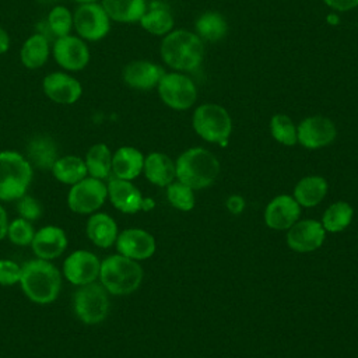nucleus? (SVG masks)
I'll return each mask as SVG.
<instances>
[{
	"instance_id": "e433bc0d",
	"label": "nucleus",
	"mask_w": 358,
	"mask_h": 358,
	"mask_svg": "<svg viewBox=\"0 0 358 358\" xmlns=\"http://www.w3.org/2000/svg\"><path fill=\"white\" fill-rule=\"evenodd\" d=\"M17 211L21 218L35 221L42 215V206L35 197L24 194L17 200Z\"/></svg>"
},
{
	"instance_id": "aec40b11",
	"label": "nucleus",
	"mask_w": 358,
	"mask_h": 358,
	"mask_svg": "<svg viewBox=\"0 0 358 358\" xmlns=\"http://www.w3.org/2000/svg\"><path fill=\"white\" fill-rule=\"evenodd\" d=\"M108 197L112 204L122 213L133 214L143 210V196L140 190L130 183V180L113 178L109 180L108 186Z\"/></svg>"
},
{
	"instance_id": "39448f33",
	"label": "nucleus",
	"mask_w": 358,
	"mask_h": 358,
	"mask_svg": "<svg viewBox=\"0 0 358 358\" xmlns=\"http://www.w3.org/2000/svg\"><path fill=\"white\" fill-rule=\"evenodd\" d=\"M31 180L32 165L22 154L0 151V200H18L27 193Z\"/></svg>"
},
{
	"instance_id": "dca6fc26",
	"label": "nucleus",
	"mask_w": 358,
	"mask_h": 358,
	"mask_svg": "<svg viewBox=\"0 0 358 358\" xmlns=\"http://www.w3.org/2000/svg\"><path fill=\"white\" fill-rule=\"evenodd\" d=\"M164 74V69L157 63L148 60H133L123 67L122 78L124 84L133 90L150 91L157 88Z\"/></svg>"
},
{
	"instance_id": "a19ab883",
	"label": "nucleus",
	"mask_w": 358,
	"mask_h": 358,
	"mask_svg": "<svg viewBox=\"0 0 358 358\" xmlns=\"http://www.w3.org/2000/svg\"><path fill=\"white\" fill-rule=\"evenodd\" d=\"M7 228H8V220L6 210L0 206V241L7 236Z\"/></svg>"
},
{
	"instance_id": "79ce46f5",
	"label": "nucleus",
	"mask_w": 358,
	"mask_h": 358,
	"mask_svg": "<svg viewBox=\"0 0 358 358\" xmlns=\"http://www.w3.org/2000/svg\"><path fill=\"white\" fill-rule=\"evenodd\" d=\"M228 208L232 211V213H239L242 211L243 208V200L238 196H232L229 200H228Z\"/></svg>"
},
{
	"instance_id": "20e7f679",
	"label": "nucleus",
	"mask_w": 358,
	"mask_h": 358,
	"mask_svg": "<svg viewBox=\"0 0 358 358\" xmlns=\"http://www.w3.org/2000/svg\"><path fill=\"white\" fill-rule=\"evenodd\" d=\"M99 280L103 288L112 295H129L143 281V268L137 260L123 255H112L101 262Z\"/></svg>"
},
{
	"instance_id": "4be33fe9",
	"label": "nucleus",
	"mask_w": 358,
	"mask_h": 358,
	"mask_svg": "<svg viewBox=\"0 0 358 358\" xmlns=\"http://www.w3.org/2000/svg\"><path fill=\"white\" fill-rule=\"evenodd\" d=\"M138 22L144 31L157 36H165L173 29L172 13L162 1L158 0L151 1L147 6L145 13Z\"/></svg>"
},
{
	"instance_id": "f257e3e1",
	"label": "nucleus",
	"mask_w": 358,
	"mask_h": 358,
	"mask_svg": "<svg viewBox=\"0 0 358 358\" xmlns=\"http://www.w3.org/2000/svg\"><path fill=\"white\" fill-rule=\"evenodd\" d=\"M20 285L25 296L39 305L53 302L60 292V273L50 260L32 259L21 266Z\"/></svg>"
},
{
	"instance_id": "393cba45",
	"label": "nucleus",
	"mask_w": 358,
	"mask_h": 358,
	"mask_svg": "<svg viewBox=\"0 0 358 358\" xmlns=\"http://www.w3.org/2000/svg\"><path fill=\"white\" fill-rule=\"evenodd\" d=\"M143 171L145 178L157 186H168L176 178L173 161L162 152H151L144 158Z\"/></svg>"
},
{
	"instance_id": "f8f14e48",
	"label": "nucleus",
	"mask_w": 358,
	"mask_h": 358,
	"mask_svg": "<svg viewBox=\"0 0 358 358\" xmlns=\"http://www.w3.org/2000/svg\"><path fill=\"white\" fill-rule=\"evenodd\" d=\"M336 136V124L324 116H308L296 126L298 143L309 150H316L331 144Z\"/></svg>"
},
{
	"instance_id": "9b49d317",
	"label": "nucleus",
	"mask_w": 358,
	"mask_h": 358,
	"mask_svg": "<svg viewBox=\"0 0 358 358\" xmlns=\"http://www.w3.org/2000/svg\"><path fill=\"white\" fill-rule=\"evenodd\" d=\"M52 55L56 63L67 71H80L87 67L91 59L90 48L78 35H66L55 39Z\"/></svg>"
},
{
	"instance_id": "a878e982",
	"label": "nucleus",
	"mask_w": 358,
	"mask_h": 358,
	"mask_svg": "<svg viewBox=\"0 0 358 358\" xmlns=\"http://www.w3.org/2000/svg\"><path fill=\"white\" fill-rule=\"evenodd\" d=\"M27 155L31 165L39 169H50L53 168L57 155V145L49 136L39 134L29 140L27 145Z\"/></svg>"
},
{
	"instance_id": "2eb2a0df",
	"label": "nucleus",
	"mask_w": 358,
	"mask_h": 358,
	"mask_svg": "<svg viewBox=\"0 0 358 358\" xmlns=\"http://www.w3.org/2000/svg\"><path fill=\"white\" fill-rule=\"evenodd\" d=\"M326 229L316 220L296 221L287 234L288 246L299 253L313 252L319 249L324 241Z\"/></svg>"
},
{
	"instance_id": "4468645a",
	"label": "nucleus",
	"mask_w": 358,
	"mask_h": 358,
	"mask_svg": "<svg viewBox=\"0 0 358 358\" xmlns=\"http://www.w3.org/2000/svg\"><path fill=\"white\" fill-rule=\"evenodd\" d=\"M42 90L50 101L60 105H73L83 95L81 83L64 71H53L45 76Z\"/></svg>"
},
{
	"instance_id": "473e14b6",
	"label": "nucleus",
	"mask_w": 358,
	"mask_h": 358,
	"mask_svg": "<svg viewBox=\"0 0 358 358\" xmlns=\"http://www.w3.org/2000/svg\"><path fill=\"white\" fill-rule=\"evenodd\" d=\"M270 133L275 141L282 145H295L298 143L296 126L292 119L284 113H277L270 119Z\"/></svg>"
},
{
	"instance_id": "0eeeda50",
	"label": "nucleus",
	"mask_w": 358,
	"mask_h": 358,
	"mask_svg": "<svg viewBox=\"0 0 358 358\" xmlns=\"http://www.w3.org/2000/svg\"><path fill=\"white\" fill-rule=\"evenodd\" d=\"M73 308L76 316L85 324H96L105 320L109 312L108 291L101 282L80 285L74 292Z\"/></svg>"
},
{
	"instance_id": "72a5a7b5",
	"label": "nucleus",
	"mask_w": 358,
	"mask_h": 358,
	"mask_svg": "<svg viewBox=\"0 0 358 358\" xmlns=\"http://www.w3.org/2000/svg\"><path fill=\"white\" fill-rule=\"evenodd\" d=\"M46 27L55 39L66 36L73 29V13L64 6H55L48 17H46Z\"/></svg>"
},
{
	"instance_id": "5701e85b",
	"label": "nucleus",
	"mask_w": 358,
	"mask_h": 358,
	"mask_svg": "<svg viewBox=\"0 0 358 358\" xmlns=\"http://www.w3.org/2000/svg\"><path fill=\"white\" fill-rule=\"evenodd\" d=\"M87 236L98 248H110L117 238V225L115 220L106 213H96L91 215L85 227Z\"/></svg>"
},
{
	"instance_id": "c85d7f7f",
	"label": "nucleus",
	"mask_w": 358,
	"mask_h": 358,
	"mask_svg": "<svg viewBox=\"0 0 358 358\" xmlns=\"http://www.w3.org/2000/svg\"><path fill=\"white\" fill-rule=\"evenodd\" d=\"M327 193V182L322 176H306L301 179L294 189V199L299 206L315 207Z\"/></svg>"
},
{
	"instance_id": "ea45409f",
	"label": "nucleus",
	"mask_w": 358,
	"mask_h": 358,
	"mask_svg": "<svg viewBox=\"0 0 358 358\" xmlns=\"http://www.w3.org/2000/svg\"><path fill=\"white\" fill-rule=\"evenodd\" d=\"M10 43H11L10 35L7 34V31L4 28L0 27V55H4L8 50Z\"/></svg>"
},
{
	"instance_id": "37998d69",
	"label": "nucleus",
	"mask_w": 358,
	"mask_h": 358,
	"mask_svg": "<svg viewBox=\"0 0 358 358\" xmlns=\"http://www.w3.org/2000/svg\"><path fill=\"white\" fill-rule=\"evenodd\" d=\"M77 1L78 4H83V3H94V1H99V0H74Z\"/></svg>"
},
{
	"instance_id": "b1692460",
	"label": "nucleus",
	"mask_w": 358,
	"mask_h": 358,
	"mask_svg": "<svg viewBox=\"0 0 358 358\" xmlns=\"http://www.w3.org/2000/svg\"><path fill=\"white\" fill-rule=\"evenodd\" d=\"M50 52L49 38L42 32L32 34L20 49V60L28 70H36L48 62Z\"/></svg>"
},
{
	"instance_id": "c756f323",
	"label": "nucleus",
	"mask_w": 358,
	"mask_h": 358,
	"mask_svg": "<svg viewBox=\"0 0 358 358\" xmlns=\"http://www.w3.org/2000/svg\"><path fill=\"white\" fill-rule=\"evenodd\" d=\"M53 176L66 185H74L88 175L85 162L77 155L59 157L52 168Z\"/></svg>"
},
{
	"instance_id": "f704fd0d",
	"label": "nucleus",
	"mask_w": 358,
	"mask_h": 358,
	"mask_svg": "<svg viewBox=\"0 0 358 358\" xmlns=\"http://www.w3.org/2000/svg\"><path fill=\"white\" fill-rule=\"evenodd\" d=\"M166 197L169 203L182 211H190L194 207L193 189L182 182H172L168 185Z\"/></svg>"
},
{
	"instance_id": "4c0bfd02",
	"label": "nucleus",
	"mask_w": 358,
	"mask_h": 358,
	"mask_svg": "<svg viewBox=\"0 0 358 358\" xmlns=\"http://www.w3.org/2000/svg\"><path fill=\"white\" fill-rule=\"evenodd\" d=\"M21 266L8 259H0V285L8 287L20 282Z\"/></svg>"
},
{
	"instance_id": "6ab92c4d",
	"label": "nucleus",
	"mask_w": 358,
	"mask_h": 358,
	"mask_svg": "<svg viewBox=\"0 0 358 358\" xmlns=\"http://www.w3.org/2000/svg\"><path fill=\"white\" fill-rule=\"evenodd\" d=\"M31 248L38 259L53 260L67 248L66 232L56 225H46L38 229L31 242Z\"/></svg>"
},
{
	"instance_id": "f03ea898",
	"label": "nucleus",
	"mask_w": 358,
	"mask_h": 358,
	"mask_svg": "<svg viewBox=\"0 0 358 358\" xmlns=\"http://www.w3.org/2000/svg\"><path fill=\"white\" fill-rule=\"evenodd\" d=\"M159 53L168 67L176 71H193L203 62L204 45L196 32L172 29L162 38Z\"/></svg>"
},
{
	"instance_id": "7ed1b4c3",
	"label": "nucleus",
	"mask_w": 358,
	"mask_h": 358,
	"mask_svg": "<svg viewBox=\"0 0 358 358\" xmlns=\"http://www.w3.org/2000/svg\"><path fill=\"white\" fill-rule=\"evenodd\" d=\"M175 168L178 180L193 190L213 185L220 173L217 157L201 147H193L182 152L175 162Z\"/></svg>"
},
{
	"instance_id": "2f4dec72",
	"label": "nucleus",
	"mask_w": 358,
	"mask_h": 358,
	"mask_svg": "<svg viewBox=\"0 0 358 358\" xmlns=\"http://www.w3.org/2000/svg\"><path fill=\"white\" fill-rule=\"evenodd\" d=\"M354 210L347 201H336L323 214L322 225L329 232H341L352 221Z\"/></svg>"
},
{
	"instance_id": "c9c22d12",
	"label": "nucleus",
	"mask_w": 358,
	"mask_h": 358,
	"mask_svg": "<svg viewBox=\"0 0 358 358\" xmlns=\"http://www.w3.org/2000/svg\"><path fill=\"white\" fill-rule=\"evenodd\" d=\"M34 235H35V231H34L31 221L18 217V218L13 220L11 222H8L7 236L14 245L28 246V245H31Z\"/></svg>"
},
{
	"instance_id": "f3484780",
	"label": "nucleus",
	"mask_w": 358,
	"mask_h": 358,
	"mask_svg": "<svg viewBox=\"0 0 358 358\" xmlns=\"http://www.w3.org/2000/svg\"><path fill=\"white\" fill-rule=\"evenodd\" d=\"M115 243L120 255L133 260L148 259L155 252L154 236L140 228L124 229L117 235Z\"/></svg>"
},
{
	"instance_id": "58836bf2",
	"label": "nucleus",
	"mask_w": 358,
	"mask_h": 358,
	"mask_svg": "<svg viewBox=\"0 0 358 358\" xmlns=\"http://www.w3.org/2000/svg\"><path fill=\"white\" fill-rule=\"evenodd\" d=\"M323 3L336 11H348L358 7V0H323Z\"/></svg>"
},
{
	"instance_id": "412c9836",
	"label": "nucleus",
	"mask_w": 358,
	"mask_h": 358,
	"mask_svg": "<svg viewBox=\"0 0 358 358\" xmlns=\"http://www.w3.org/2000/svg\"><path fill=\"white\" fill-rule=\"evenodd\" d=\"M143 166L144 155L134 147L123 145L112 155V172L115 178L131 180L143 172Z\"/></svg>"
},
{
	"instance_id": "a211bd4d",
	"label": "nucleus",
	"mask_w": 358,
	"mask_h": 358,
	"mask_svg": "<svg viewBox=\"0 0 358 358\" xmlns=\"http://www.w3.org/2000/svg\"><path fill=\"white\" fill-rule=\"evenodd\" d=\"M301 207L294 196L281 194L273 199L264 211V221L267 227L277 231L289 229L299 217Z\"/></svg>"
},
{
	"instance_id": "6e6552de",
	"label": "nucleus",
	"mask_w": 358,
	"mask_h": 358,
	"mask_svg": "<svg viewBox=\"0 0 358 358\" xmlns=\"http://www.w3.org/2000/svg\"><path fill=\"white\" fill-rule=\"evenodd\" d=\"M110 21L99 1L78 4L73 13V28L81 39L90 42L103 39L110 31Z\"/></svg>"
},
{
	"instance_id": "cd10ccee",
	"label": "nucleus",
	"mask_w": 358,
	"mask_h": 358,
	"mask_svg": "<svg viewBox=\"0 0 358 358\" xmlns=\"http://www.w3.org/2000/svg\"><path fill=\"white\" fill-rule=\"evenodd\" d=\"M196 35L201 41L217 42L221 41L228 32V22L225 17L218 11H204L194 22Z\"/></svg>"
},
{
	"instance_id": "ddd939ff",
	"label": "nucleus",
	"mask_w": 358,
	"mask_h": 358,
	"mask_svg": "<svg viewBox=\"0 0 358 358\" xmlns=\"http://www.w3.org/2000/svg\"><path fill=\"white\" fill-rule=\"evenodd\" d=\"M101 262L88 250H76L63 263V274L74 285L94 282L99 277Z\"/></svg>"
},
{
	"instance_id": "1a4fd4ad",
	"label": "nucleus",
	"mask_w": 358,
	"mask_h": 358,
	"mask_svg": "<svg viewBox=\"0 0 358 358\" xmlns=\"http://www.w3.org/2000/svg\"><path fill=\"white\" fill-rule=\"evenodd\" d=\"M157 91L161 101L175 110L189 109L197 99L196 84L180 71L165 73L157 85Z\"/></svg>"
},
{
	"instance_id": "423d86ee",
	"label": "nucleus",
	"mask_w": 358,
	"mask_h": 358,
	"mask_svg": "<svg viewBox=\"0 0 358 358\" xmlns=\"http://www.w3.org/2000/svg\"><path fill=\"white\" fill-rule=\"evenodd\" d=\"M194 131L206 141L225 145L232 131V119L228 110L218 103H201L192 117Z\"/></svg>"
},
{
	"instance_id": "bb28decb",
	"label": "nucleus",
	"mask_w": 358,
	"mask_h": 358,
	"mask_svg": "<svg viewBox=\"0 0 358 358\" xmlns=\"http://www.w3.org/2000/svg\"><path fill=\"white\" fill-rule=\"evenodd\" d=\"M112 21L130 24L138 22L147 10V0H101Z\"/></svg>"
},
{
	"instance_id": "7c9ffc66",
	"label": "nucleus",
	"mask_w": 358,
	"mask_h": 358,
	"mask_svg": "<svg viewBox=\"0 0 358 358\" xmlns=\"http://www.w3.org/2000/svg\"><path fill=\"white\" fill-rule=\"evenodd\" d=\"M90 176L96 179H105L112 172V152L103 143L94 144L84 158Z\"/></svg>"
},
{
	"instance_id": "9d476101",
	"label": "nucleus",
	"mask_w": 358,
	"mask_h": 358,
	"mask_svg": "<svg viewBox=\"0 0 358 358\" xmlns=\"http://www.w3.org/2000/svg\"><path fill=\"white\" fill-rule=\"evenodd\" d=\"M108 189L101 179L85 176L80 182L71 185L67 196V204L77 214H91L96 211L106 200Z\"/></svg>"
}]
</instances>
